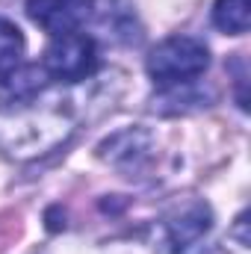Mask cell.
I'll use <instances>...</instances> for the list:
<instances>
[{
  "instance_id": "1",
  "label": "cell",
  "mask_w": 251,
  "mask_h": 254,
  "mask_svg": "<svg viewBox=\"0 0 251 254\" xmlns=\"http://www.w3.org/2000/svg\"><path fill=\"white\" fill-rule=\"evenodd\" d=\"M210 65V51L195 36H172L160 42L148 57V74L157 86L175 89L201 77Z\"/></svg>"
},
{
  "instance_id": "2",
  "label": "cell",
  "mask_w": 251,
  "mask_h": 254,
  "mask_svg": "<svg viewBox=\"0 0 251 254\" xmlns=\"http://www.w3.org/2000/svg\"><path fill=\"white\" fill-rule=\"evenodd\" d=\"M95 68H98V45L86 33L54 36L42 57V71L51 80H63V83L86 80L95 74Z\"/></svg>"
},
{
  "instance_id": "3",
  "label": "cell",
  "mask_w": 251,
  "mask_h": 254,
  "mask_svg": "<svg viewBox=\"0 0 251 254\" xmlns=\"http://www.w3.org/2000/svg\"><path fill=\"white\" fill-rule=\"evenodd\" d=\"M95 0H27V15L36 27H42L51 39L65 33H80V27L92 18Z\"/></svg>"
},
{
  "instance_id": "4",
  "label": "cell",
  "mask_w": 251,
  "mask_h": 254,
  "mask_svg": "<svg viewBox=\"0 0 251 254\" xmlns=\"http://www.w3.org/2000/svg\"><path fill=\"white\" fill-rule=\"evenodd\" d=\"M210 222H213V213L201 201H192L187 207L175 210L166 219V240H169L172 252H187L189 246H195L210 231Z\"/></svg>"
},
{
  "instance_id": "5",
  "label": "cell",
  "mask_w": 251,
  "mask_h": 254,
  "mask_svg": "<svg viewBox=\"0 0 251 254\" xmlns=\"http://www.w3.org/2000/svg\"><path fill=\"white\" fill-rule=\"evenodd\" d=\"M21 57H24V36L21 30L0 18V86L21 68Z\"/></svg>"
},
{
  "instance_id": "6",
  "label": "cell",
  "mask_w": 251,
  "mask_h": 254,
  "mask_svg": "<svg viewBox=\"0 0 251 254\" xmlns=\"http://www.w3.org/2000/svg\"><path fill=\"white\" fill-rule=\"evenodd\" d=\"M249 0H216L213 6V24L228 36L249 33Z\"/></svg>"
}]
</instances>
